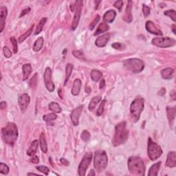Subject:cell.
<instances>
[{
	"label": "cell",
	"instance_id": "48",
	"mask_svg": "<svg viewBox=\"0 0 176 176\" xmlns=\"http://www.w3.org/2000/svg\"><path fill=\"white\" fill-rule=\"evenodd\" d=\"M122 6H123V1H122V0H118V1H116L114 4V7L118 8V9L119 10L122 9Z\"/></svg>",
	"mask_w": 176,
	"mask_h": 176
},
{
	"label": "cell",
	"instance_id": "33",
	"mask_svg": "<svg viewBox=\"0 0 176 176\" xmlns=\"http://www.w3.org/2000/svg\"><path fill=\"white\" fill-rule=\"evenodd\" d=\"M49 109L50 111L54 112V113H61V107L59 106V105L57 103L52 102L49 104Z\"/></svg>",
	"mask_w": 176,
	"mask_h": 176
},
{
	"label": "cell",
	"instance_id": "41",
	"mask_svg": "<svg viewBox=\"0 0 176 176\" xmlns=\"http://www.w3.org/2000/svg\"><path fill=\"white\" fill-rule=\"evenodd\" d=\"M81 139H82L83 141L87 142L89 140L90 137H91V135H90L89 131H87V130H84V131H83L82 133H81Z\"/></svg>",
	"mask_w": 176,
	"mask_h": 176
},
{
	"label": "cell",
	"instance_id": "31",
	"mask_svg": "<svg viewBox=\"0 0 176 176\" xmlns=\"http://www.w3.org/2000/svg\"><path fill=\"white\" fill-rule=\"evenodd\" d=\"M72 70H73V65L71 63H68L65 67V79L64 81V85H66V83H67L68 80H69L70 77L72 74Z\"/></svg>",
	"mask_w": 176,
	"mask_h": 176
},
{
	"label": "cell",
	"instance_id": "10",
	"mask_svg": "<svg viewBox=\"0 0 176 176\" xmlns=\"http://www.w3.org/2000/svg\"><path fill=\"white\" fill-rule=\"evenodd\" d=\"M83 1H76L75 2V13H74V16L73 18V20L72 22L71 25V29L72 30H74L77 28L78 25L79 21H80L81 15V10H82L83 7Z\"/></svg>",
	"mask_w": 176,
	"mask_h": 176
},
{
	"label": "cell",
	"instance_id": "18",
	"mask_svg": "<svg viewBox=\"0 0 176 176\" xmlns=\"http://www.w3.org/2000/svg\"><path fill=\"white\" fill-rule=\"evenodd\" d=\"M166 114H167V118H168V120L169 122V125H170L171 127H172L173 122H174L175 120V115H176V110L175 107H167Z\"/></svg>",
	"mask_w": 176,
	"mask_h": 176
},
{
	"label": "cell",
	"instance_id": "2",
	"mask_svg": "<svg viewBox=\"0 0 176 176\" xmlns=\"http://www.w3.org/2000/svg\"><path fill=\"white\" fill-rule=\"evenodd\" d=\"M129 138V131L127 129V123L125 121L119 122L116 125L115 127V133H114L112 144L114 147L124 144Z\"/></svg>",
	"mask_w": 176,
	"mask_h": 176
},
{
	"label": "cell",
	"instance_id": "9",
	"mask_svg": "<svg viewBox=\"0 0 176 176\" xmlns=\"http://www.w3.org/2000/svg\"><path fill=\"white\" fill-rule=\"evenodd\" d=\"M92 160V153H86L85 155L83 156L82 160L79 164L78 171V175L81 176H84L86 174V171L89 167L91 161Z\"/></svg>",
	"mask_w": 176,
	"mask_h": 176
},
{
	"label": "cell",
	"instance_id": "43",
	"mask_svg": "<svg viewBox=\"0 0 176 176\" xmlns=\"http://www.w3.org/2000/svg\"><path fill=\"white\" fill-rule=\"evenodd\" d=\"M36 169L38 171H40V172L43 173V174H45L46 175H48V174H49L50 169H48L47 166H37Z\"/></svg>",
	"mask_w": 176,
	"mask_h": 176
},
{
	"label": "cell",
	"instance_id": "56",
	"mask_svg": "<svg viewBox=\"0 0 176 176\" xmlns=\"http://www.w3.org/2000/svg\"><path fill=\"white\" fill-rule=\"evenodd\" d=\"M96 173L94 172V170H91L90 171V172L88 173V175H95Z\"/></svg>",
	"mask_w": 176,
	"mask_h": 176
},
{
	"label": "cell",
	"instance_id": "15",
	"mask_svg": "<svg viewBox=\"0 0 176 176\" xmlns=\"http://www.w3.org/2000/svg\"><path fill=\"white\" fill-rule=\"evenodd\" d=\"M8 14L7 8L2 6L0 8V32H2L5 27V21Z\"/></svg>",
	"mask_w": 176,
	"mask_h": 176
},
{
	"label": "cell",
	"instance_id": "28",
	"mask_svg": "<svg viewBox=\"0 0 176 176\" xmlns=\"http://www.w3.org/2000/svg\"><path fill=\"white\" fill-rule=\"evenodd\" d=\"M109 30V26L106 23H101L98 27L96 29V32H94V36H97V35L103 33L105 32H107Z\"/></svg>",
	"mask_w": 176,
	"mask_h": 176
},
{
	"label": "cell",
	"instance_id": "21",
	"mask_svg": "<svg viewBox=\"0 0 176 176\" xmlns=\"http://www.w3.org/2000/svg\"><path fill=\"white\" fill-rule=\"evenodd\" d=\"M131 6H132V1H128V5L126 8L125 10V14L124 15V20L127 22V23H131L133 17L131 15Z\"/></svg>",
	"mask_w": 176,
	"mask_h": 176
},
{
	"label": "cell",
	"instance_id": "20",
	"mask_svg": "<svg viewBox=\"0 0 176 176\" xmlns=\"http://www.w3.org/2000/svg\"><path fill=\"white\" fill-rule=\"evenodd\" d=\"M81 81L79 78H76L74 80L73 83V86H72L71 93L73 96H78L79 92H80L81 90Z\"/></svg>",
	"mask_w": 176,
	"mask_h": 176
},
{
	"label": "cell",
	"instance_id": "8",
	"mask_svg": "<svg viewBox=\"0 0 176 176\" xmlns=\"http://www.w3.org/2000/svg\"><path fill=\"white\" fill-rule=\"evenodd\" d=\"M151 43L158 48H165L174 45L175 40L174 39L169 38V37H156L152 39Z\"/></svg>",
	"mask_w": 176,
	"mask_h": 176
},
{
	"label": "cell",
	"instance_id": "26",
	"mask_svg": "<svg viewBox=\"0 0 176 176\" xmlns=\"http://www.w3.org/2000/svg\"><path fill=\"white\" fill-rule=\"evenodd\" d=\"M43 43H44V39L43 37H39L35 41V42L34 43V45H33L32 50L34 52H39L41 50V48H43Z\"/></svg>",
	"mask_w": 176,
	"mask_h": 176
},
{
	"label": "cell",
	"instance_id": "42",
	"mask_svg": "<svg viewBox=\"0 0 176 176\" xmlns=\"http://www.w3.org/2000/svg\"><path fill=\"white\" fill-rule=\"evenodd\" d=\"M10 41L12 44L13 46V51H14L15 54H17V52H18V45H17V39L15 38L14 37H10Z\"/></svg>",
	"mask_w": 176,
	"mask_h": 176
},
{
	"label": "cell",
	"instance_id": "23",
	"mask_svg": "<svg viewBox=\"0 0 176 176\" xmlns=\"http://www.w3.org/2000/svg\"><path fill=\"white\" fill-rule=\"evenodd\" d=\"M38 146H39L38 140H34V141L31 143L29 149H28L27 152H26L27 155L29 156H33L34 155H35V153H36L37 151V149H38Z\"/></svg>",
	"mask_w": 176,
	"mask_h": 176
},
{
	"label": "cell",
	"instance_id": "40",
	"mask_svg": "<svg viewBox=\"0 0 176 176\" xmlns=\"http://www.w3.org/2000/svg\"><path fill=\"white\" fill-rule=\"evenodd\" d=\"M37 79H38V78H37V74L36 73L29 81V85L30 87L32 88V89H34V88H35L37 86Z\"/></svg>",
	"mask_w": 176,
	"mask_h": 176
},
{
	"label": "cell",
	"instance_id": "4",
	"mask_svg": "<svg viewBox=\"0 0 176 176\" xmlns=\"http://www.w3.org/2000/svg\"><path fill=\"white\" fill-rule=\"evenodd\" d=\"M108 164V158L105 151H97L94 153V166L98 172L104 171Z\"/></svg>",
	"mask_w": 176,
	"mask_h": 176
},
{
	"label": "cell",
	"instance_id": "59",
	"mask_svg": "<svg viewBox=\"0 0 176 176\" xmlns=\"http://www.w3.org/2000/svg\"><path fill=\"white\" fill-rule=\"evenodd\" d=\"M28 175H38V174H37V173H28Z\"/></svg>",
	"mask_w": 176,
	"mask_h": 176
},
{
	"label": "cell",
	"instance_id": "7",
	"mask_svg": "<svg viewBox=\"0 0 176 176\" xmlns=\"http://www.w3.org/2000/svg\"><path fill=\"white\" fill-rule=\"evenodd\" d=\"M147 153H148L149 158L152 161L158 159L162 154L161 147L158 145L157 143L153 142L151 138H149L148 139Z\"/></svg>",
	"mask_w": 176,
	"mask_h": 176
},
{
	"label": "cell",
	"instance_id": "39",
	"mask_svg": "<svg viewBox=\"0 0 176 176\" xmlns=\"http://www.w3.org/2000/svg\"><path fill=\"white\" fill-rule=\"evenodd\" d=\"M164 15L166 16L170 17L173 21H176V17H175V11L174 10H166L164 12Z\"/></svg>",
	"mask_w": 176,
	"mask_h": 176
},
{
	"label": "cell",
	"instance_id": "12",
	"mask_svg": "<svg viewBox=\"0 0 176 176\" xmlns=\"http://www.w3.org/2000/svg\"><path fill=\"white\" fill-rule=\"evenodd\" d=\"M30 98L28 94L24 93L19 96L18 103L21 112H24L30 104Z\"/></svg>",
	"mask_w": 176,
	"mask_h": 176
},
{
	"label": "cell",
	"instance_id": "16",
	"mask_svg": "<svg viewBox=\"0 0 176 176\" xmlns=\"http://www.w3.org/2000/svg\"><path fill=\"white\" fill-rule=\"evenodd\" d=\"M110 39V34L109 33H106V34L101 35V36L98 37L95 41V44L97 47L99 48H103L107 45V42H108Z\"/></svg>",
	"mask_w": 176,
	"mask_h": 176
},
{
	"label": "cell",
	"instance_id": "50",
	"mask_svg": "<svg viewBox=\"0 0 176 176\" xmlns=\"http://www.w3.org/2000/svg\"><path fill=\"white\" fill-rule=\"evenodd\" d=\"M60 162H61V163L63 164V165H64V166H69V164H70V162H68L67 160L65 159V158H61Z\"/></svg>",
	"mask_w": 176,
	"mask_h": 176
},
{
	"label": "cell",
	"instance_id": "3",
	"mask_svg": "<svg viewBox=\"0 0 176 176\" xmlns=\"http://www.w3.org/2000/svg\"><path fill=\"white\" fill-rule=\"evenodd\" d=\"M129 171L133 175H144L145 166L142 158L138 156H131L128 160Z\"/></svg>",
	"mask_w": 176,
	"mask_h": 176
},
{
	"label": "cell",
	"instance_id": "19",
	"mask_svg": "<svg viewBox=\"0 0 176 176\" xmlns=\"http://www.w3.org/2000/svg\"><path fill=\"white\" fill-rule=\"evenodd\" d=\"M116 16V12L114 10H110L107 11L103 16V20L105 23H112L114 21Z\"/></svg>",
	"mask_w": 176,
	"mask_h": 176
},
{
	"label": "cell",
	"instance_id": "45",
	"mask_svg": "<svg viewBox=\"0 0 176 176\" xmlns=\"http://www.w3.org/2000/svg\"><path fill=\"white\" fill-rule=\"evenodd\" d=\"M100 15H96V17H95V19H94V21H92L91 23H90V25H89V29L90 30H92L94 29V28L95 27L96 24L98 23V22L99 21V20H100Z\"/></svg>",
	"mask_w": 176,
	"mask_h": 176
},
{
	"label": "cell",
	"instance_id": "53",
	"mask_svg": "<svg viewBox=\"0 0 176 176\" xmlns=\"http://www.w3.org/2000/svg\"><path fill=\"white\" fill-rule=\"evenodd\" d=\"M165 93H166V89H165V88L162 87V89L160 90L159 92H158V95H160V96H164Z\"/></svg>",
	"mask_w": 176,
	"mask_h": 176
},
{
	"label": "cell",
	"instance_id": "35",
	"mask_svg": "<svg viewBox=\"0 0 176 176\" xmlns=\"http://www.w3.org/2000/svg\"><path fill=\"white\" fill-rule=\"evenodd\" d=\"M57 118V116L56 115L55 113H51L49 114H47V115H44L43 116V120L45 122H50V121L54 120Z\"/></svg>",
	"mask_w": 176,
	"mask_h": 176
},
{
	"label": "cell",
	"instance_id": "30",
	"mask_svg": "<svg viewBox=\"0 0 176 176\" xmlns=\"http://www.w3.org/2000/svg\"><path fill=\"white\" fill-rule=\"evenodd\" d=\"M91 78L92 79V81H94V82H98V81L100 80V78L103 76V74L102 72L99 70H93L91 72Z\"/></svg>",
	"mask_w": 176,
	"mask_h": 176
},
{
	"label": "cell",
	"instance_id": "6",
	"mask_svg": "<svg viewBox=\"0 0 176 176\" xmlns=\"http://www.w3.org/2000/svg\"><path fill=\"white\" fill-rule=\"evenodd\" d=\"M144 98L140 97V96L136 97L131 103L130 106V113L136 121L139 120L140 114L144 109Z\"/></svg>",
	"mask_w": 176,
	"mask_h": 176
},
{
	"label": "cell",
	"instance_id": "37",
	"mask_svg": "<svg viewBox=\"0 0 176 176\" xmlns=\"http://www.w3.org/2000/svg\"><path fill=\"white\" fill-rule=\"evenodd\" d=\"M8 172H9V168H8V166L6 164L1 162L0 163V173L1 174L7 175Z\"/></svg>",
	"mask_w": 176,
	"mask_h": 176
},
{
	"label": "cell",
	"instance_id": "51",
	"mask_svg": "<svg viewBox=\"0 0 176 176\" xmlns=\"http://www.w3.org/2000/svg\"><path fill=\"white\" fill-rule=\"evenodd\" d=\"M30 10V8H26V9L23 10V11H22V12H21V15H20V16H19V17H23L24 15H25L26 14H27V13H28V12H29Z\"/></svg>",
	"mask_w": 176,
	"mask_h": 176
},
{
	"label": "cell",
	"instance_id": "32",
	"mask_svg": "<svg viewBox=\"0 0 176 176\" xmlns=\"http://www.w3.org/2000/svg\"><path fill=\"white\" fill-rule=\"evenodd\" d=\"M33 28H34V25L32 26L31 27H30V28L29 30H28L27 31H26L25 33H23V34H21V36L19 37V39H18V41H19V43H21L23 42V41H25L26 39H27L28 37H29L30 35L32 34Z\"/></svg>",
	"mask_w": 176,
	"mask_h": 176
},
{
	"label": "cell",
	"instance_id": "1",
	"mask_svg": "<svg viewBox=\"0 0 176 176\" xmlns=\"http://www.w3.org/2000/svg\"><path fill=\"white\" fill-rule=\"evenodd\" d=\"M2 139L6 144L14 145L18 137V129L13 122H8L1 129Z\"/></svg>",
	"mask_w": 176,
	"mask_h": 176
},
{
	"label": "cell",
	"instance_id": "44",
	"mask_svg": "<svg viewBox=\"0 0 176 176\" xmlns=\"http://www.w3.org/2000/svg\"><path fill=\"white\" fill-rule=\"evenodd\" d=\"M112 48H114V49L116 50H123L125 49V45L124 44L122 43H114L113 44L111 45Z\"/></svg>",
	"mask_w": 176,
	"mask_h": 176
},
{
	"label": "cell",
	"instance_id": "25",
	"mask_svg": "<svg viewBox=\"0 0 176 176\" xmlns=\"http://www.w3.org/2000/svg\"><path fill=\"white\" fill-rule=\"evenodd\" d=\"M160 164H161V162H157V163L153 164L152 166L150 167L149 170L148 175L149 176H156L158 174V171L160 168Z\"/></svg>",
	"mask_w": 176,
	"mask_h": 176
},
{
	"label": "cell",
	"instance_id": "34",
	"mask_svg": "<svg viewBox=\"0 0 176 176\" xmlns=\"http://www.w3.org/2000/svg\"><path fill=\"white\" fill-rule=\"evenodd\" d=\"M47 21V18H42L41 19V21L39 22L38 25H37V27L36 28V30H35L34 32V34H38L40 33L41 31H42L44 25H45V22Z\"/></svg>",
	"mask_w": 176,
	"mask_h": 176
},
{
	"label": "cell",
	"instance_id": "46",
	"mask_svg": "<svg viewBox=\"0 0 176 176\" xmlns=\"http://www.w3.org/2000/svg\"><path fill=\"white\" fill-rule=\"evenodd\" d=\"M3 52H4V56H5V57H6V58H10V57L12 56V52H11L9 48L6 47V46H4V47Z\"/></svg>",
	"mask_w": 176,
	"mask_h": 176
},
{
	"label": "cell",
	"instance_id": "22",
	"mask_svg": "<svg viewBox=\"0 0 176 176\" xmlns=\"http://www.w3.org/2000/svg\"><path fill=\"white\" fill-rule=\"evenodd\" d=\"M174 75V70L173 68L171 67H167L165 69L162 70L161 72V76L162 78L166 79V80H169V79L172 78Z\"/></svg>",
	"mask_w": 176,
	"mask_h": 176
},
{
	"label": "cell",
	"instance_id": "52",
	"mask_svg": "<svg viewBox=\"0 0 176 176\" xmlns=\"http://www.w3.org/2000/svg\"><path fill=\"white\" fill-rule=\"evenodd\" d=\"M6 103L5 102V101H1V103H0V109H1V110H4L6 108Z\"/></svg>",
	"mask_w": 176,
	"mask_h": 176
},
{
	"label": "cell",
	"instance_id": "24",
	"mask_svg": "<svg viewBox=\"0 0 176 176\" xmlns=\"http://www.w3.org/2000/svg\"><path fill=\"white\" fill-rule=\"evenodd\" d=\"M22 70H23V81H26L32 72L31 65L29 63L24 64L22 67Z\"/></svg>",
	"mask_w": 176,
	"mask_h": 176
},
{
	"label": "cell",
	"instance_id": "55",
	"mask_svg": "<svg viewBox=\"0 0 176 176\" xmlns=\"http://www.w3.org/2000/svg\"><path fill=\"white\" fill-rule=\"evenodd\" d=\"M91 88H90L89 87H86V88H85V92H87V93H88V94H89L90 92H91Z\"/></svg>",
	"mask_w": 176,
	"mask_h": 176
},
{
	"label": "cell",
	"instance_id": "14",
	"mask_svg": "<svg viewBox=\"0 0 176 176\" xmlns=\"http://www.w3.org/2000/svg\"><path fill=\"white\" fill-rule=\"evenodd\" d=\"M145 27H146V30L149 32H150L151 34H156V35H162L163 33L160 30L158 29L153 21H147L146 23V25H145Z\"/></svg>",
	"mask_w": 176,
	"mask_h": 176
},
{
	"label": "cell",
	"instance_id": "36",
	"mask_svg": "<svg viewBox=\"0 0 176 176\" xmlns=\"http://www.w3.org/2000/svg\"><path fill=\"white\" fill-rule=\"evenodd\" d=\"M72 54H73L74 56L76 57L77 59H81V60H83V61L86 60V59H85L84 53H83L81 50H74V51L72 52Z\"/></svg>",
	"mask_w": 176,
	"mask_h": 176
},
{
	"label": "cell",
	"instance_id": "27",
	"mask_svg": "<svg viewBox=\"0 0 176 176\" xmlns=\"http://www.w3.org/2000/svg\"><path fill=\"white\" fill-rule=\"evenodd\" d=\"M39 144H40V147H41V151L45 153H47L48 146H47V143H46V140L45 138V135H44L43 133H41L40 135V137H39Z\"/></svg>",
	"mask_w": 176,
	"mask_h": 176
},
{
	"label": "cell",
	"instance_id": "47",
	"mask_svg": "<svg viewBox=\"0 0 176 176\" xmlns=\"http://www.w3.org/2000/svg\"><path fill=\"white\" fill-rule=\"evenodd\" d=\"M150 8L148 7V6L145 5V4H143L142 5V12L143 15L145 17H148L149 14H150Z\"/></svg>",
	"mask_w": 176,
	"mask_h": 176
},
{
	"label": "cell",
	"instance_id": "11",
	"mask_svg": "<svg viewBox=\"0 0 176 176\" xmlns=\"http://www.w3.org/2000/svg\"><path fill=\"white\" fill-rule=\"evenodd\" d=\"M43 80L45 87L48 91L52 92L54 90V84L52 78V70L50 67H46L43 74Z\"/></svg>",
	"mask_w": 176,
	"mask_h": 176
},
{
	"label": "cell",
	"instance_id": "49",
	"mask_svg": "<svg viewBox=\"0 0 176 176\" xmlns=\"http://www.w3.org/2000/svg\"><path fill=\"white\" fill-rule=\"evenodd\" d=\"M30 162H32V163H34V164H38L39 162V159L37 155H33V157L31 158V159H30Z\"/></svg>",
	"mask_w": 176,
	"mask_h": 176
},
{
	"label": "cell",
	"instance_id": "17",
	"mask_svg": "<svg viewBox=\"0 0 176 176\" xmlns=\"http://www.w3.org/2000/svg\"><path fill=\"white\" fill-rule=\"evenodd\" d=\"M165 165L170 168H173L176 166V153L175 151H171L168 153Z\"/></svg>",
	"mask_w": 176,
	"mask_h": 176
},
{
	"label": "cell",
	"instance_id": "5",
	"mask_svg": "<svg viewBox=\"0 0 176 176\" xmlns=\"http://www.w3.org/2000/svg\"><path fill=\"white\" fill-rule=\"evenodd\" d=\"M123 65L127 70L133 73H140L144 68V63L140 59H129L123 61Z\"/></svg>",
	"mask_w": 176,
	"mask_h": 176
},
{
	"label": "cell",
	"instance_id": "38",
	"mask_svg": "<svg viewBox=\"0 0 176 176\" xmlns=\"http://www.w3.org/2000/svg\"><path fill=\"white\" fill-rule=\"evenodd\" d=\"M105 103H106V100H103L101 101L100 104L99 105L98 108L97 109V111H96V115L98 116H101L103 114V112H104V107H105Z\"/></svg>",
	"mask_w": 176,
	"mask_h": 176
},
{
	"label": "cell",
	"instance_id": "57",
	"mask_svg": "<svg viewBox=\"0 0 176 176\" xmlns=\"http://www.w3.org/2000/svg\"><path fill=\"white\" fill-rule=\"evenodd\" d=\"M175 24H173V25L172 26V30H173V33H174L175 34H176V32H175Z\"/></svg>",
	"mask_w": 176,
	"mask_h": 176
},
{
	"label": "cell",
	"instance_id": "54",
	"mask_svg": "<svg viewBox=\"0 0 176 176\" xmlns=\"http://www.w3.org/2000/svg\"><path fill=\"white\" fill-rule=\"evenodd\" d=\"M105 86V81L104 79H103V80H101V81L100 82V85H99V88L100 89H103V87Z\"/></svg>",
	"mask_w": 176,
	"mask_h": 176
},
{
	"label": "cell",
	"instance_id": "58",
	"mask_svg": "<svg viewBox=\"0 0 176 176\" xmlns=\"http://www.w3.org/2000/svg\"><path fill=\"white\" fill-rule=\"evenodd\" d=\"M172 92H173V94H171V95L173 96V100H175V91H173Z\"/></svg>",
	"mask_w": 176,
	"mask_h": 176
},
{
	"label": "cell",
	"instance_id": "13",
	"mask_svg": "<svg viewBox=\"0 0 176 176\" xmlns=\"http://www.w3.org/2000/svg\"><path fill=\"white\" fill-rule=\"evenodd\" d=\"M83 109V105H81L74 109L71 114V120L74 126H78L79 124V118Z\"/></svg>",
	"mask_w": 176,
	"mask_h": 176
},
{
	"label": "cell",
	"instance_id": "29",
	"mask_svg": "<svg viewBox=\"0 0 176 176\" xmlns=\"http://www.w3.org/2000/svg\"><path fill=\"white\" fill-rule=\"evenodd\" d=\"M101 100V96H94V97L92 99L91 101H90L89 105V109L90 111H93V110L95 109L99 102Z\"/></svg>",
	"mask_w": 176,
	"mask_h": 176
}]
</instances>
